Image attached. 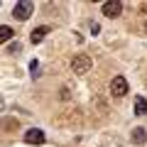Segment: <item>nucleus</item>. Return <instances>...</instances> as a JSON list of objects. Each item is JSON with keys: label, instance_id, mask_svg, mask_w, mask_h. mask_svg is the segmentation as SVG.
I'll use <instances>...</instances> for the list:
<instances>
[{"label": "nucleus", "instance_id": "1", "mask_svg": "<svg viewBox=\"0 0 147 147\" xmlns=\"http://www.w3.org/2000/svg\"><path fill=\"white\" fill-rule=\"evenodd\" d=\"M91 66H93V59L88 57V54H76V57L71 59V69H74V74H88L91 71Z\"/></svg>", "mask_w": 147, "mask_h": 147}, {"label": "nucleus", "instance_id": "2", "mask_svg": "<svg viewBox=\"0 0 147 147\" xmlns=\"http://www.w3.org/2000/svg\"><path fill=\"white\" fill-rule=\"evenodd\" d=\"M110 93L115 96V98H123L127 93V79L125 76H113L110 79Z\"/></svg>", "mask_w": 147, "mask_h": 147}, {"label": "nucleus", "instance_id": "3", "mask_svg": "<svg viewBox=\"0 0 147 147\" xmlns=\"http://www.w3.org/2000/svg\"><path fill=\"white\" fill-rule=\"evenodd\" d=\"M32 10H34V5H32V3H27V0H22V3H17V5L12 7V17H17V20L25 22L27 17L32 15Z\"/></svg>", "mask_w": 147, "mask_h": 147}, {"label": "nucleus", "instance_id": "4", "mask_svg": "<svg viewBox=\"0 0 147 147\" xmlns=\"http://www.w3.org/2000/svg\"><path fill=\"white\" fill-rule=\"evenodd\" d=\"M100 10H103L105 17H118L123 12V3H120V0H108V3H103Z\"/></svg>", "mask_w": 147, "mask_h": 147}, {"label": "nucleus", "instance_id": "5", "mask_svg": "<svg viewBox=\"0 0 147 147\" xmlns=\"http://www.w3.org/2000/svg\"><path fill=\"white\" fill-rule=\"evenodd\" d=\"M25 142H27V145H42V142H44V132L37 130V127H32V130L25 132Z\"/></svg>", "mask_w": 147, "mask_h": 147}, {"label": "nucleus", "instance_id": "6", "mask_svg": "<svg viewBox=\"0 0 147 147\" xmlns=\"http://www.w3.org/2000/svg\"><path fill=\"white\" fill-rule=\"evenodd\" d=\"M47 34H49V27H47V25H42V27H34V30L30 32V39H32V44H39Z\"/></svg>", "mask_w": 147, "mask_h": 147}, {"label": "nucleus", "instance_id": "7", "mask_svg": "<svg viewBox=\"0 0 147 147\" xmlns=\"http://www.w3.org/2000/svg\"><path fill=\"white\" fill-rule=\"evenodd\" d=\"M145 140H147V132L142 127H135L132 130V145H145Z\"/></svg>", "mask_w": 147, "mask_h": 147}, {"label": "nucleus", "instance_id": "8", "mask_svg": "<svg viewBox=\"0 0 147 147\" xmlns=\"http://www.w3.org/2000/svg\"><path fill=\"white\" fill-rule=\"evenodd\" d=\"M145 113H147V98L137 96L135 98V115H145Z\"/></svg>", "mask_w": 147, "mask_h": 147}, {"label": "nucleus", "instance_id": "9", "mask_svg": "<svg viewBox=\"0 0 147 147\" xmlns=\"http://www.w3.org/2000/svg\"><path fill=\"white\" fill-rule=\"evenodd\" d=\"M12 34H15V32H12V27L0 25V44H3V42H10V39H12Z\"/></svg>", "mask_w": 147, "mask_h": 147}, {"label": "nucleus", "instance_id": "10", "mask_svg": "<svg viewBox=\"0 0 147 147\" xmlns=\"http://www.w3.org/2000/svg\"><path fill=\"white\" fill-rule=\"evenodd\" d=\"M3 127L5 130H17V120L15 118H7V120H3Z\"/></svg>", "mask_w": 147, "mask_h": 147}, {"label": "nucleus", "instance_id": "11", "mask_svg": "<svg viewBox=\"0 0 147 147\" xmlns=\"http://www.w3.org/2000/svg\"><path fill=\"white\" fill-rule=\"evenodd\" d=\"M20 49H22V44L15 42V44H10V47H7V54H15V52H20Z\"/></svg>", "mask_w": 147, "mask_h": 147}, {"label": "nucleus", "instance_id": "12", "mask_svg": "<svg viewBox=\"0 0 147 147\" xmlns=\"http://www.w3.org/2000/svg\"><path fill=\"white\" fill-rule=\"evenodd\" d=\"M142 10H147V3H142Z\"/></svg>", "mask_w": 147, "mask_h": 147}, {"label": "nucleus", "instance_id": "13", "mask_svg": "<svg viewBox=\"0 0 147 147\" xmlns=\"http://www.w3.org/2000/svg\"><path fill=\"white\" fill-rule=\"evenodd\" d=\"M145 34H147V22H145Z\"/></svg>", "mask_w": 147, "mask_h": 147}]
</instances>
